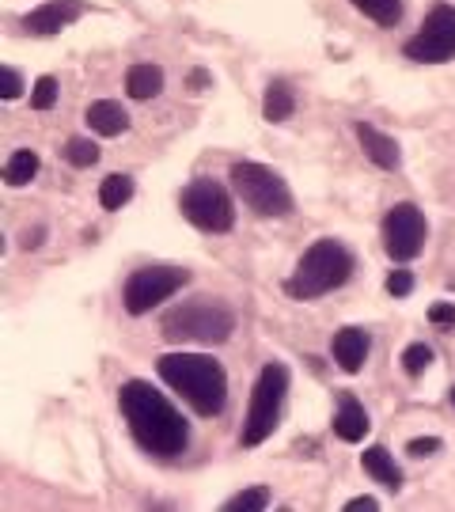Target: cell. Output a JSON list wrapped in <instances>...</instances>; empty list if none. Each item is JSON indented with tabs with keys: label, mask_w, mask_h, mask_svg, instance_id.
<instances>
[{
	"label": "cell",
	"mask_w": 455,
	"mask_h": 512,
	"mask_svg": "<svg viewBox=\"0 0 455 512\" xmlns=\"http://www.w3.org/2000/svg\"><path fill=\"white\" fill-rule=\"evenodd\" d=\"M118 410H122V418H126L133 440H137L145 452H152V456H160V459H171V456H179V452H186V444H190V425H186V418H182L179 410L167 403L152 384H145V380L122 384V391H118Z\"/></svg>",
	"instance_id": "obj_1"
},
{
	"label": "cell",
	"mask_w": 455,
	"mask_h": 512,
	"mask_svg": "<svg viewBox=\"0 0 455 512\" xmlns=\"http://www.w3.org/2000/svg\"><path fill=\"white\" fill-rule=\"evenodd\" d=\"M156 372L175 395H182V403L198 410V418H217L224 403H228V380H224L220 361H213V357L164 353L156 361Z\"/></svg>",
	"instance_id": "obj_2"
},
{
	"label": "cell",
	"mask_w": 455,
	"mask_h": 512,
	"mask_svg": "<svg viewBox=\"0 0 455 512\" xmlns=\"http://www.w3.org/2000/svg\"><path fill=\"white\" fill-rule=\"evenodd\" d=\"M349 277H353L349 247H342L338 239H315L308 251L300 255L292 277L285 281V293L292 300H315V296H327L334 289H342Z\"/></svg>",
	"instance_id": "obj_3"
},
{
	"label": "cell",
	"mask_w": 455,
	"mask_h": 512,
	"mask_svg": "<svg viewBox=\"0 0 455 512\" xmlns=\"http://www.w3.org/2000/svg\"><path fill=\"white\" fill-rule=\"evenodd\" d=\"M236 330V315L224 300L213 296H194L186 304L167 308V315L160 319V334L167 342H201V346H220L228 342Z\"/></svg>",
	"instance_id": "obj_4"
},
{
	"label": "cell",
	"mask_w": 455,
	"mask_h": 512,
	"mask_svg": "<svg viewBox=\"0 0 455 512\" xmlns=\"http://www.w3.org/2000/svg\"><path fill=\"white\" fill-rule=\"evenodd\" d=\"M285 399H289V368L270 361V365L258 372L251 403H247V418H243V433H239L243 448H258L262 440H270L277 433Z\"/></svg>",
	"instance_id": "obj_5"
},
{
	"label": "cell",
	"mask_w": 455,
	"mask_h": 512,
	"mask_svg": "<svg viewBox=\"0 0 455 512\" xmlns=\"http://www.w3.org/2000/svg\"><path fill=\"white\" fill-rule=\"evenodd\" d=\"M179 209H182V217L190 220L198 232H209V236H224V232L236 228L232 194H228V186L217 183V179H194V183L182 186Z\"/></svg>",
	"instance_id": "obj_6"
},
{
	"label": "cell",
	"mask_w": 455,
	"mask_h": 512,
	"mask_svg": "<svg viewBox=\"0 0 455 512\" xmlns=\"http://www.w3.org/2000/svg\"><path fill=\"white\" fill-rule=\"evenodd\" d=\"M232 186L258 217H289L292 213L289 186L273 167L255 164V160H239V164H232Z\"/></svg>",
	"instance_id": "obj_7"
},
{
	"label": "cell",
	"mask_w": 455,
	"mask_h": 512,
	"mask_svg": "<svg viewBox=\"0 0 455 512\" xmlns=\"http://www.w3.org/2000/svg\"><path fill=\"white\" fill-rule=\"evenodd\" d=\"M186 281H190V274L179 266H141L126 277L122 304H126L129 315H148L152 308H160L164 300L179 293Z\"/></svg>",
	"instance_id": "obj_8"
},
{
	"label": "cell",
	"mask_w": 455,
	"mask_h": 512,
	"mask_svg": "<svg viewBox=\"0 0 455 512\" xmlns=\"http://www.w3.org/2000/svg\"><path fill=\"white\" fill-rule=\"evenodd\" d=\"M402 54L418 65H444L455 57V4H433L418 35L402 46Z\"/></svg>",
	"instance_id": "obj_9"
},
{
	"label": "cell",
	"mask_w": 455,
	"mask_h": 512,
	"mask_svg": "<svg viewBox=\"0 0 455 512\" xmlns=\"http://www.w3.org/2000/svg\"><path fill=\"white\" fill-rule=\"evenodd\" d=\"M425 217H421L418 205L399 202L387 217H383V251L395 258V262H410L421 255L425 247Z\"/></svg>",
	"instance_id": "obj_10"
},
{
	"label": "cell",
	"mask_w": 455,
	"mask_h": 512,
	"mask_svg": "<svg viewBox=\"0 0 455 512\" xmlns=\"http://www.w3.org/2000/svg\"><path fill=\"white\" fill-rule=\"evenodd\" d=\"M80 16H84V4H80V0H46V4L31 8L19 23H23V31H31V35H57V31H65V27Z\"/></svg>",
	"instance_id": "obj_11"
},
{
	"label": "cell",
	"mask_w": 455,
	"mask_h": 512,
	"mask_svg": "<svg viewBox=\"0 0 455 512\" xmlns=\"http://www.w3.org/2000/svg\"><path fill=\"white\" fill-rule=\"evenodd\" d=\"M368 349H372V338L361 327H342L334 334V342H330L334 365L342 368V372H361L364 361H368Z\"/></svg>",
	"instance_id": "obj_12"
},
{
	"label": "cell",
	"mask_w": 455,
	"mask_h": 512,
	"mask_svg": "<svg viewBox=\"0 0 455 512\" xmlns=\"http://www.w3.org/2000/svg\"><path fill=\"white\" fill-rule=\"evenodd\" d=\"M368 429H372V421H368V410L361 406V399L342 391L338 395V410H334V433L346 444H357V440L368 437Z\"/></svg>",
	"instance_id": "obj_13"
},
{
	"label": "cell",
	"mask_w": 455,
	"mask_h": 512,
	"mask_svg": "<svg viewBox=\"0 0 455 512\" xmlns=\"http://www.w3.org/2000/svg\"><path fill=\"white\" fill-rule=\"evenodd\" d=\"M357 141H361L364 156H368L372 164L380 167V171H395V167L402 164L399 141H395V137H387V133H380L376 126H368V122H357Z\"/></svg>",
	"instance_id": "obj_14"
},
{
	"label": "cell",
	"mask_w": 455,
	"mask_h": 512,
	"mask_svg": "<svg viewBox=\"0 0 455 512\" xmlns=\"http://www.w3.org/2000/svg\"><path fill=\"white\" fill-rule=\"evenodd\" d=\"M84 122L91 126V133H99V137H122L129 129V114L122 103H114V99H95L84 114Z\"/></svg>",
	"instance_id": "obj_15"
},
{
	"label": "cell",
	"mask_w": 455,
	"mask_h": 512,
	"mask_svg": "<svg viewBox=\"0 0 455 512\" xmlns=\"http://www.w3.org/2000/svg\"><path fill=\"white\" fill-rule=\"evenodd\" d=\"M361 467L372 482H380V486H387V490H402V467L395 463V456H391L383 444H376V448L364 452Z\"/></svg>",
	"instance_id": "obj_16"
},
{
	"label": "cell",
	"mask_w": 455,
	"mask_h": 512,
	"mask_svg": "<svg viewBox=\"0 0 455 512\" xmlns=\"http://www.w3.org/2000/svg\"><path fill=\"white\" fill-rule=\"evenodd\" d=\"M164 92V69L160 65H152V61H137L133 69L126 73V95L129 99H156V95Z\"/></svg>",
	"instance_id": "obj_17"
},
{
	"label": "cell",
	"mask_w": 455,
	"mask_h": 512,
	"mask_svg": "<svg viewBox=\"0 0 455 512\" xmlns=\"http://www.w3.org/2000/svg\"><path fill=\"white\" fill-rule=\"evenodd\" d=\"M292 110H296L292 88L285 80H270V88L262 95V114H266V122H289Z\"/></svg>",
	"instance_id": "obj_18"
},
{
	"label": "cell",
	"mask_w": 455,
	"mask_h": 512,
	"mask_svg": "<svg viewBox=\"0 0 455 512\" xmlns=\"http://www.w3.org/2000/svg\"><path fill=\"white\" fill-rule=\"evenodd\" d=\"M349 4L380 27H399L402 23V0H349Z\"/></svg>",
	"instance_id": "obj_19"
},
{
	"label": "cell",
	"mask_w": 455,
	"mask_h": 512,
	"mask_svg": "<svg viewBox=\"0 0 455 512\" xmlns=\"http://www.w3.org/2000/svg\"><path fill=\"white\" fill-rule=\"evenodd\" d=\"M129 198H133V179H129V175H107L103 186H99V205H103L107 213L129 205Z\"/></svg>",
	"instance_id": "obj_20"
},
{
	"label": "cell",
	"mask_w": 455,
	"mask_h": 512,
	"mask_svg": "<svg viewBox=\"0 0 455 512\" xmlns=\"http://www.w3.org/2000/svg\"><path fill=\"white\" fill-rule=\"evenodd\" d=\"M35 175H38V156H35V152H31V148H19V152H12V160H8V167H4V183H8V186H27Z\"/></svg>",
	"instance_id": "obj_21"
},
{
	"label": "cell",
	"mask_w": 455,
	"mask_h": 512,
	"mask_svg": "<svg viewBox=\"0 0 455 512\" xmlns=\"http://www.w3.org/2000/svg\"><path fill=\"white\" fill-rule=\"evenodd\" d=\"M270 505V490L266 486H247V490H239L224 501V509L228 512H258Z\"/></svg>",
	"instance_id": "obj_22"
},
{
	"label": "cell",
	"mask_w": 455,
	"mask_h": 512,
	"mask_svg": "<svg viewBox=\"0 0 455 512\" xmlns=\"http://www.w3.org/2000/svg\"><path fill=\"white\" fill-rule=\"evenodd\" d=\"M433 365V349L414 342V346L402 349V368H406V376H421L425 368Z\"/></svg>",
	"instance_id": "obj_23"
},
{
	"label": "cell",
	"mask_w": 455,
	"mask_h": 512,
	"mask_svg": "<svg viewBox=\"0 0 455 512\" xmlns=\"http://www.w3.org/2000/svg\"><path fill=\"white\" fill-rule=\"evenodd\" d=\"M65 160L73 167H95L99 164V148L91 145V141H80V137H76V141L65 145Z\"/></svg>",
	"instance_id": "obj_24"
},
{
	"label": "cell",
	"mask_w": 455,
	"mask_h": 512,
	"mask_svg": "<svg viewBox=\"0 0 455 512\" xmlns=\"http://www.w3.org/2000/svg\"><path fill=\"white\" fill-rule=\"evenodd\" d=\"M57 103V76H38L35 92H31V107L50 110Z\"/></svg>",
	"instance_id": "obj_25"
},
{
	"label": "cell",
	"mask_w": 455,
	"mask_h": 512,
	"mask_svg": "<svg viewBox=\"0 0 455 512\" xmlns=\"http://www.w3.org/2000/svg\"><path fill=\"white\" fill-rule=\"evenodd\" d=\"M19 95H23V76H19V69L4 65V69H0V99L12 103V99H19Z\"/></svg>",
	"instance_id": "obj_26"
},
{
	"label": "cell",
	"mask_w": 455,
	"mask_h": 512,
	"mask_svg": "<svg viewBox=\"0 0 455 512\" xmlns=\"http://www.w3.org/2000/svg\"><path fill=\"white\" fill-rule=\"evenodd\" d=\"M387 293L410 296L414 293V274H410V270H391V274H387Z\"/></svg>",
	"instance_id": "obj_27"
},
{
	"label": "cell",
	"mask_w": 455,
	"mask_h": 512,
	"mask_svg": "<svg viewBox=\"0 0 455 512\" xmlns=\"http://www.w3.org/2000/svg\"><path fill=\"white\" fill-rule=\"evenodd\" d=\"M433 452H440V437H414L406 440V456H433Z\"/></svg>",
	"instance_id": "obj_28"
},
{
	"label": "cell",
	"mask_w": 455,
	"mask_h": 512,
	"mask_svg": "<svg viewBox=\"0 0 455 512\" xmlns=\"http://www.w3.org/2000/svg\"><path fill=\"white\" fill-rule=\"evenodd\" d=\"M429 323H437V327H455V304H433L429 308Z\"/></svg>",
	"instance_id": "obj_29"
},
{
	"label": "cell",
	"mask_w": 455,
	"mask_h": 512,
	"mask_svg": "<svg viewBox=\"0 0 455 512\" xmlns=\"http://www.w3.org/2000/svg\"><path fill=\"white\" fill-rule=\"evenodd\" d=\"M376 509H380L376 497H349L346 501V512H376Z\"/></svg>",
	"instance_id": "obj_30"
},
{
	"label": "cell",
	"mask_w": 455,
	"mask_h": 512,
	"mask_svg": "<svg viewBox=\"0 0 455 512\" xmlns=\"http://www.w3.org/2000/svg\"><path fill=\"white\" fill-rule=\"evenodd\" d=\"M42 239H46V228H31V232L23 236V247H27V251H35Z\"/></svg>",
	"instance_id": "obj_31"
},
{
	"label": "cell",
	"mask_w": 455,
	"mask_h": 512,
	"mask_svg": "<svg viewBox=\"0 0 455 512\" xmlns=\"http://www.w3.org/2000/svg\"><path fill=\"white\" fill-rule=\"evenodd\" d=\"M186 84H190V92H198V88H205V84H209V76H205V73H190V76H186Z\"/></svg>",
	"instance_id": "obj_32"
},
{
	"label": "cell",
	"mask_w": 455,
	"mask_h": 512,
	"mask_svg": "<svg viewBox=\"0 0 455 512\" xmlns=\"http://www.w3.org/2000/svg\"><path fill=\"white\" fill-rule=\"evenodd\" d=\"M452 406H455V387H452Z\"/></svg>",
	"instance_id": "obj_33"
}]
</instances>
